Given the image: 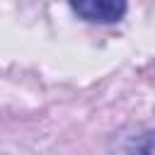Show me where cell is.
Returning a JSON list of instances; mask_svg holds the SVG:
<instances>
[{
	"label": "cell",
	"mask_w": 155,
	"mask_h": 155,
	"mask_svg": "<svg viewBox=\"0 0 155 155\" xmlns=\"http://www.w3.org/2000/svg\"><path fill=\"white\" fill-rule=\"evenodd\" d=\"M109 155H155V128H126L109 140Z\"/></svg>",
	"instance_id": "6da1fadb"
},
{
	"label": "cell",
	"mask_w": 155,
	"mask_h": 155,
	"mask_svg": "<svg viewBox=\"0 0 155 155\" xmlns=\"http://www.w3.org/2000/svg\"><path fill=\"white\" fill-rule=\"evenodd\" d=\"M70 10L87 22L111 24L126 15V2H121V0H82V2H70Z\"/></svg>",
	"instance_id": "7a4b0ae2"
}]
</instances>
